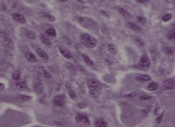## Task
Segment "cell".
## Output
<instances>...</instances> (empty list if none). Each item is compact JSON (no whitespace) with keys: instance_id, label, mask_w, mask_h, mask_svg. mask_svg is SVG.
<instances>
[{"instance_id":"24","label":"cell","mask_w":175,"mask_h":127,"mask_svg":"<svg viewBox=\"0 0 175 127\" xmlns=\"http://www.w3.org/2000/svg\"><path fill=\"white\" fill-rule=\"evenodd\" d=\"M69 95L70 98H71V99L74 100V101H76L78 100L77 96L76 93H75L74 90H69Z\"/></svg>"},{"instance_id":"1","label":"cell","mask_w":175,"mask_h":127,"mask_svg":"<svg viewBox=\"0 0 175 127\" xmlns=\"http://www.w3.org/2000/svg\"><path fill=\"white\" fill-rule=\"evenodd\" d=\"M81 44L89 49H93L96 46L98 41L95 37L88 33L82 34L80 36Z\"/></svg>"},{"instance_id":"27","label":"cell","mask_w":175,"mask_h":127,"mask_svg":"<svg viewBox=\"0 0 175 127\" xmlns=\"http://www.w3.org/2000/svg\"><path fill=\"white\" fill-rule=\"evenodd\" d=\"M168 37L170 39H175V31L169 33L168 35Z\"/></svg>"},{"instance_id":"19","label":"cell","mask_w":175,"mask_h":127,"mask_svg":"<svg viewBox=\"0 0 175 127\" xmlns=\"http://www.w3.org/2000/svg\"><path fill=\"white\" fill-rule=\"evenodd\" d=\"M45 34L47 36L55 37L57 35V33L53 28H49L45 30Z\"/></svg>"},{"instance_id":"31","label":"cell","mask_w":175,"mask_h":127,"mask_svg":"<svg viewBox=\"0 0 175 127\" xmlns=\"http://www.w3.org/2000/svg\"><path fill=\"white\" fill-rule=\"evenodd\" d=\"M151 98V96H149L147 95H144L140 97V98H141L142 100H149Z\"/></svg>"},{"instance_id":"4","label":"cell","mask_w":175,"mask_h":127,"mask_svg":"<svg viewBox=\"0 0 175 127\" xmlns=\"http://www.w3.org/2000/svg\"><path fill=\"white\" fill-rule=\"evenodd\" d=\"M52 102L57 107H63L66 102V97L63 94L58 95L53 97Z\"/></svg>"},{"instance_id":"23","label":"cell","mask_w":175,"mask_h":127,"mask_svg":"<svg viewBox=\"0 0 175 127\" xmlns=\"http://www.w3.org/2000/svg\"><path fill=\"white\" fill-rule=\"evenodd\" d=\"M16 88L19 90H24L27 89V84L25 82H19L16 84Z\"/></svg>"},{"instance_id":"15","label":"cell","mask_w":175,"mask_h":127,"mask_svg":"<svg viewBox=\"0 0 175 127\" xmlns=\"http://www.w3.org/2000/svg\"><path fill=\"white\" fill-rule=\"evenodd\" d=\"M108 49L109 50L111 54L113 55H116L117 53L118 52V47L116 44H115L114 43H110V44L108 45Z\"/></svg>"},{"instance_id":"35","label":"cell","mask_w":175,"mask_h":127,"mask_svg":"<svg viewBox=\"0 0 175 127\" xmlns=\"http://www.w3.org/2000/svg\"><path fill=\"white\" fill-rule=\"evenodd\" d=\"M164 1L167 2H168V3H171V2H173L174 0H164Z\"/></svg>"},{"instance_id":"18","label":"cell","mask_w":175,"mask_h":127,"mask_svg":"<svg viewBox=\"0 0 175 127\" xmlns=\"http://www.w3.org/2000/svg\"><path fill=\"white\" fill-rule=\"evenodd\" d=\"M128 27L132 30H134V31H141V28L137 24L134 23L133 22H129L128 23Z\"/></svg>"},{"instance_id":"3","label":"cell","mask_w":175,"mask_h":127,"mask_svg":"<svg viewBox=\"0 0 175 127\" xmlns=\"http://www.w3.org/2000/svg\"><path fill=\"white\" fill-rule=\"evenodd\" d=\"M87 86L90 90L92 92H98L102 89V86L100 83L95 79H91L88 80Z\"/></svg>"},{"instance_id":"16","label":"cell","mask_w":175,"mask_h":127,"mask_svg":"<svg viewBox=\"0 0 175 127\" xmlns=\"http://www.w3.org/2000/svg\"><path fill=\"white\" fill-rule=\"evenodd\" d=\"M39 38L40 40H41V41L44 44L48 45V46L51 45V41H50V39L46 35H44V34H41V35H40Z\"/></svg>"},{"instance_id":"13","label":"cell","mask_w":175,"mask_h":127,"mask_svg":"<svg viewBox=\"0 0 175 127\" xmlns=\"http://www.w3.org/2000/svg\"><path fill=\"white\" fill-rule=\"evenodd\" d=\"M164 87L165 89H171L174 87V81L172 79H169L164 82Z\"/></svg>"},{"instance_id":"12","label":"cell","mask_w":175,"mask_h":127,"mask_svg":"<svg viewBox=\"0 0 175 127\" xmlns=\"http://www.w3.org/2000/svg\"><path fill=\"white\" fill-rule=\"evenodd\" d=\"M36 52L37 53L38 55H39L40 57L43 58V60H49V55H48L47 53H46L43 49H42L41 48H38L36 49Z\"/></svg>"},{"instance_id":"21","label":"cell","mask_w":175,"mask_h":127,"mask_svg":"<svg viewBox=\"0 0 175 127\" xmlns=\"http://www.w3.org/2000/svg\"><path fill=\"white\" fill-rule=\"evenodd\" d=\"M26 36L28 39H32V40H34V39H36V35L33 31H30V30H28L26 33Z\"/></svg>"},{"instance_id":"22","label":"cell","mask_w":175,"mask_h":127,"mask_svg":"<svg viewBox=\"0 0 175 127\" xmlns=\"http://www.w3.org/2000/svg\"><path fill=\"white\" fill-rule=\"evenodd\" d=\"M158 88V84L156 82H152L148 86L147 89L148 90L153 92V91L157 90Z\"/></svg>"},{"instance_id":"8","label":"cell","mask_w":175,"mask_h":127,"mask_svg":"<svg viewBox=\"0 0 175 127\" xmlns=\"http://www.w3.org/2000/svg\"><path fill=\"white\" fill-rule=\"evenodd\" d=\"M139 64L143 68H149L151 64V62L147 56H143L140 60Z\"/></svg>"},{"instance_id":"20","label":"cell","mask_w":175,"mask_h":127,"mask_svg":"<svg viewBox=\"0 0 175 127\" xmlns=\"http://www.w3.org/2000/svg\"><path fill=\"white\" fill-rule=\"evenodd\" d=\"M82 57L83 58V60H84V61H85V63L87 64H88L89 66H93L94 64L93 61L91 59H90L89 56H88L86 54H83Z\"/></svg>"},{"instance_id":"26","label":"cell","mask_w":175,"mask_h":127,"mask_svg":"<svg viewBox=\"0 0 175 127\" xmlns=\"http://www.w3.org/2000/svg\"><path fill=\"white\" fill-rule=\"evenodd\" d=\"M171 18H172L171 15L166 14V15H164V16L163 17V20L165 22H167V21H170L171 19Z\"/></svg>"},{"instance_id":"33","label":"cell","mask_w":175,"mask_h":127,"mask_svg":"<svg viewBox=\"0 0 175 127\" xmlns=\"http://www.w3.org/2000/svg\"><path fill=\"white\" fill-rule=\"evenodd\" d=\"M163 113H162V114H161V115H160V116H159L158 117V118H157V122H160V121H161V118H162V116H163Z\"/></svg>"},{"instance_id":"9","label":"cell","mask_w":175,"mask_h":127,"mask_svg":"<svg viewBox=\"0 0 175 127\" xmlns=\"http://www.w3.org/2000/svg\"><path fill=\"white\" fill-rule=\"evenodd\" d=\"M25 56L28 62H30V63H35V62L37 61V58H36L35 55L33 54L31 52H28L26 53Z\"/></svg>"},{"instance_id":"29","label":"cell","mask_w":175,"mask_h":127,"mask_svg":"<svg viewBox=\"0 0 175 127\" xmlns=\"http://www.w3.org/2000/svg\"><path fill=\"white\" fill-rule=\"evenodd\" d=\"M136 92H132V93H130V94L126 95H125L124 96L126 97H134V96H136Z\"/></svg>"},{"instance_id":"34","label":"cell","mask_w":175,"mask_h":127,"mask_svg":"<svg viewBox=\"0 0 175 127\" xmlns=\"http://www.w3.org/2000/svg\"><path fill=\"white\" fill-rule=\"evenodd\" d=\"M59 1H60L61 2H62V3H65V2H67L69 0H59Z\"/></svg>"},{"instance_id":"14","label":"cell","mask_w":175,"mask_h":127,"mask_svg":"<svg viewBox=\"0 0 175 127\" xmlns=\"http://www.w3.org/2000/svg\"><path fill=\"white\" fill-rule=\"evenodd\" d=\"M40 15H41V16L43 17V18H46L47 20H49V21L51 22H53L55 21V17L52 16V15H50L49 13L45 12H42L41 13V14H40Z\"/></svg>"},{"instance_id":"11","label":"cell","mask_w":175,"mask_h":127,"mask_svg":"<svg viewBox=\"0 0 175 127\" xmlns=\"http://www.w3.org/2000/svg\"><path fill=\"white\" fill-rule=\"evenodd\" d=\"M118 11L119 13H120V14L121 15H122L123 17H124L125 18L130 19L132 18V15H131V14L124 8H119Z\"/></svg>"},{"instance_id":"10","label":"cell","mask_w":175,"mask_h":127,"mask_svg":"<svg viewBox=\"0 0 175 127\" xmlns=\"http://www.w3.org/2000/svg\"><path fill=\"white\" fill-rule=\"evenodd\" d=\"M95 127H106L108 126V124L102 118H98L95 121Z\"/></svg>"},{"instance_id":"5","label":"cell","mask_w":175,"mask_h":127,"mask_svg":"<svg viewBox=\"0 0 175 127\" xmlns=\"http://www.w3.org/2000/svg\"><path fill=\"white\" fill-rule=\"evenodd\" d=\"M76 120L77 122L82 123L84 124L89 125L90 124L88 116L84 114L78 113L76 116Z\"/></svg>"},{"instance_id":"28","label":"cell","mask_w":175,"mask_h":127,"mask_svg":"<svg viewBox=\"0 0 175 127\" xmlns=\"http://www.w3.org/2000/svg\"><path fill=\"white\" fill-rule=\"evenodd\" d=\"M137 19L138 22H139L140 23H145L146 22V19L142 16H138Z\"/></svg>"},{"instance_id":"6","label":"cell","mask_w":175,"mask_h":127,"mask_svg":"<svg viewBox=\"0 0 175 127\" xmlns=\"http://www.w3.org/2000/svg\"><path fill=\"white\" fill-rule=\"evenodd\" d=\"M59 50L61 55L65 58H67V59H71L72 58L71 53L70 52V50L68 49H67L66 47L62 46V45H60V46H59Z\"/></svg>"},{"instance_id":"2","label":"cell","mask_w":175,"mask_h":127,"mask_svg":"<svg viewBox=\"0 0 175 127\" xmlns=\"http://www.w3.org/2000/svg\"><path fill=\"white\" fill-rule=\"evenodd\" d=\"M76 20L83 27L89 29L90 31H93L97 26V22L95 21L88 17H76Z\"/></svg>"},{"instance_id":"7","label":"cell","mask_w":175,"mask_h":127,"mask_svg":"<svg viewBox=\"0 0 175 127\" xmlns=\"http://www.w3.org/2000/svg\"><path fill=\"white\" fill-rule=\"evenodd\" d=\"M12 18L20 24H25L27 22V20L24 15L19 13H14L12 14Z\"/></svg>"},{"instance_id":"32","label":"cell","mask_w":175,"mask_h":127,"mask_svg":"<svg viewBox=\"0 0 175 127\" xmlns=\"http://www.w3.org/2000/svg\"><path fill=\"white\" fill-rule=\"evenodd\" d=\"M150 0H136V2L138 3H144L149 2Z\"/></svg>"},{"instance_id":"25","label":"cell","mask_w":175,"mask_h":127,"mask_svg":"<svg viewBox=\"0 0 175 127\" xmlns=\"http://www.w3.org/2000/svg\"><path fill=\"white\" fill-rule=\"evenodd\" d=\"M13 79L15 81H19L20 79V74L18 71H15L12 75Z\"/></svg>"},{"instance_id":"17","label":"cell","mask_w":175,"mask_h":127,"mask_svg":"<svg viewBox=\"0 0 175 127\" xmlns=\"http://www.w3.org/2000/svg\"><path fill=\"white\" fill-rule=\"evenodd\" d=\"M136 79L139 81L143 82H146L151 80V77L147 75H139L136 76Z\"/></svg>"},{"instance_id":"30","label":"cell","mask_w":175,"mask_h":127,"mask_svg":"<svg viewBox=\"0 0 175 127\" xmlns=\"http://www.w3.org/2000/svg\"><path fill=\"white\" fill-rule=\"evenodd\" d=\"M165 52L168 54H172L173 53V51L172 49H171L169 48H165Z\"/></svg>"}]
</instances>
